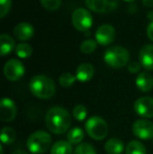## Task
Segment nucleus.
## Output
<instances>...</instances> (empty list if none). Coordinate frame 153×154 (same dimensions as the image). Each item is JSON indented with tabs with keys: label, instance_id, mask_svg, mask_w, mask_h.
<instances>
[{
	"label": "nucleus",
	"instance_id": "f257e3e1",
	"mask_svg": "<svg viewBox=\"0 0 153 154\" xmlns=\"http://www.w3.org/2000/svg\"><path fill=\"white\" fill-rule=\"evenodd\" d=\"M45 124L50 132L55 134H63L72 125V116L63 107L54 106L47 111Z\"/></svg>",
	"mask_w": 153,
	"mask_h": 154
},
{
	"label": "nucleus",
	"instance_id": "f03ea898",
	"mask_svg": "<svg viewBox=\"0 0 153 154\" xmlns=\"http://www.w3.org/2000/svg\"><path fill=\"white\" fill-rule=\"evenodd\" d=\"M29 90L39 99L47 100L56 93V85L50 78L44 75H37L31 79Z\"/></svg>",
	"mask_w": 153,
	"mask_h": 154
},
{
	"label": "nucleus",
	"instance_id": "7ed1b4c3",
	"mask_svg": "<svg viewBox=\"0 0 153 154\" xmlns=\"http://www.w3.org/2000/svg\"><path fill=\"white\" fill-rule=\"evenodd\" d=\"M51 145V137L45 131H36L29 136L26 142L27 149L33 154L45 153Z\"/></svg>",
	"mask_w": 153,
	"mask_h": 154
},
{
	"label": "nucleus",
	"instance_id": "20e7f679",
	"mask_svg": "<svg viewBox=\"0 0 153 154\" xmlns=\"http://www.w3.org/2000/svg\"><path fill=\"white\" fill-rule=\"evenodd\" d=\"M129 51L122 46L109 47L104 55V61L112 68H122L129 62Z\"/></svg>",
	"mask_w": 153,
	"mask_h": 154
},
{
	"label": "nucleus",
	"instance_id": "39448f33",
	"mask_svg": "<svg viewBox=\"0 0 153 154\" xmlns=\"http://www.w3.org/2000/svg\"><path fill=\"white\" fill-rule=\"evenodd\" d=\"M85 130L91 138L96 140H104L109 132L108 124L100 116H91L85 123Z\"/></svg>",
	"mask_w": 153,
	"mask_h": 154
},
{
	"label": "nucleus",
	"instance_id": "423d86ee",
	"mask_svg": "<svg viewBox=\"0 0 153 154\" xmlns=\"http://www.w3.org/2000/svg\"><path fill=\"white\" fill-rule=\"evenodd\" d=\"M72 22L79 32H88L92 25V17L87 10L80 8L72 13Z\"/></svg>",
	"mask_w": 153,
	"mask_h": 154
},
{
	"label": "nucleus",
	"instance_id": "0eeeda50",
	"mask_svg": "<svg viewBox=\"0 0 153 154\" xmlns=\"http://www.w3.org/2000/svg\"><path fill=\"white\" fill-rule=\"evenodd\" d=\"M24 66L19 60L17 59H11L5 63L3 68V72L5 78L8 81H18L19 79L23 77L24 75Z\"/></svg>",
	"mask_w": 153,
	"mask_h": 154
},
{
	"label": "nucleus",
	"instance_id": "6e6552de",
	"mask_svg": "<svg viewBox=\"0 0 153 154\" xmlns=\"http://www.w3.org/2000/svg\"><path fill=\"white\" fill-rule=\"evenodd\" d=\"M132 132L137 138L148 140L153 138V123L149 120H137L133 123Z\"/></svg>",
	"mask_w": 153,
	"mask_h": 154
},
{
	"label": "nucleus",
	"instance_id": "1a4fd4ad",
	"mask_svg": "<svg viewBox=\"0 0 153 154\" xmlns=\"http://www.w3.org/2000/svg\"><path fill=\"white\" fill-rule=\"evenodd\" d=\"M135 113L144 119L153 118V97H142L134 102L133 105Z\"/></svg>",
	"mask_w": 153,
	"mask_h": 154
},
{
	"label": "nucleus",
	"instance_id": "9d476101",
	"mask_svg": "<svg viewBox=\"0 0 153 154\" xmlns=\"http://www.w3.org/2000/svg\"><path fill=\"white\" fill-rule=\"evenodd\" d=\"M86 5L96 13H110L120 4V0H85Z\"/></svg>",
	"mask_w": 153,
	"mask_h": 154
},
{
	"label": "nucleus",
	"instance_id": "9b49d317",
	"mask_svg": "<svg viewBox=\"0 0 153 154\" xmlns=\"http://www.w3.org/2000/svg\"><path fill=\"white\" fill-rule=\"evenodd\" d=\"M17 116V107L14 101L3 97L0 102V118L2 122H13Z\"/></svg>",
	"mask_w": 153,
	"mask_h": 154
},
{
	"label": "nucleus",
	"instance_id": "f8f14e48",
	"mask_svg": "<svg viewBox=\"0 0 153 154\" xmlns=\"http://www.w3.org/2000/svg\"><path fill=\"white\" fill-rule=\"evenodd\" d=\"M115 38V27L110 24H103L96 32V41L101 45H109Z\"/></svg>",
	"mask_w": 153,
	"mask_h": 154
},
{
	"label": "nucleus",
	"instance_id": "ddd939ff",
	"mask_svg": "<svg viewBox=\"0 0 153 154\" xmlns=\"http://www.w3.org/2000/svg\"><path fill=\"white\" fill-rule=\"evenodd\" d=\"M35 34L33 25L27 22H20L15 26L14 35L18 40L20 41H26L29 40Z\"/></svg>",
	"mask_w": 153,
	"mask_h": 154
},
{
	"label": "nucleus",
	"instance_id": "4468645a",
	"mask_svg": "<svg viewBox=\"0 0 153 154\" xmlns=\"http://www.w3.org/2000/svg\"><path fill=\"white\" fill-rule=\"evenodd\" d=\"M139 62L147 70H153V45L146 44L139 51Z\"/></svg>",
	"mask_w": 153,
	"mask_h": 154
},
{
	"label": "nucleus",
	"instance_id": "2eb2a0df",
	"mask_svg": "<svg viewBox=\"0 0 153 154\" xmlns=\"http://www.w3.org/2000/svg\"><path fill=\"white\" fill-rule=\"evenodd\" d=\"M135 85L141 91L148 92L153 88V77L149 72H141L135 80Z\"/></svg>",
	"mask_w": 153,
	"mask_h": 154
},
{
	"label": "nucleus",
	"instance_id": "dca6fc26",
	"mask_svg": "<svg viewBox=\"0 0 153 154\" xmlns=\"http://www.w3.org/2000/svg\"><path fill=\"white\" fill-rule=\"evenodd\" d=\"M94 73V68L89 63H82L78 66L76 70L77 80L80 82H88L92 79Z\"/></svg>",
	"mask_w": 153,
	"mask_h": 154
},
{
	"label": "nucleus",
	"instance_id": "f3484780",
	"mask_svg": "<svg viewBox=\"0 0 153 154\" xmlns=\"http://www.w3.org/2000/svg\"><path fill=\"white\" fill-rule=\"evenodd\" d=\"M14 48H16V44H15V40L8 34H2L0 36V51H1V56H4L11 54Z\"/></svg>",
	"mask_w": 153,
	"mask_h": 154
},
{
	"label": "nucleus",
	"instance_id": "a211bd4d",
	"mask_svg": "<svg viewBox=\"0 0 153 154\" xmlns=\"http://www.w3.org/2000/svg\"><path fill=\"white\" fill-rule=\"evenodd\" d=\"M105 150L108 154H122L125 150L124 143L118 138H109L105 144Z\"/></svg>",
	"mask_w": 153,
	"mask_h": 154
},
{
	"label": "nucleus",
	"instance_id": "6ab92c4d",
	"mask_svg": "<svg viewBox=\"0 0 153 154\" xmlns=\"http://www.w3.org/2000/svg\"><path fill=\"white\" fill-rule=\"evenodd\" d=\"M50 154H74V150L68 140H59L51 146Z\"/></svg>",
	"mask_w": 153,
	"mask_h": 154
},
{
	"label": "nucleus",
	"instance_id": "aec40b11",
	"mask_svg": "<svg viewBox=\"0 0 153 154\" xmlns=\"http://www.w3.org/2000/svg\"><path fill=\"white\" fill-rule=\"evenodd\" d=\"M84 140V131L80 127H74L67 132V140L72 145L82 144Z\"/></svg>",
	"mask_w": 153,
	"mask_h": 154
},
{
	"label": "nucleus",
	"instance_id": "412c9836",
	"mask_svg": "<svg viewBox=\"0 0 153 154\" xmlns=\"http://www.w3.org/2000/svg\"><path fill=\"white\" fill-rule=\"evenodd\" d=\"M125 154H147L146 147L139 140H131L126 146Z\"/></svg>",
	"mask_w": 153,
	"mask_h": 154
},
{
	"label": "nucleus",
	"instance_id": "4be33fe9",
	"mask_svg": "<svg viewBox=\"0 0 153 154\" xmlns=\"http://www.w3.org/2000/svg\"><path fill=\"white\" fill-rule=\"evenodd\" d=\"M1 142L3 145H11L16 140V131L11 127H3L1 130Z\"/></svg>",
	"mask_w": 153,
	"mask_h": 154
},
{
	"label": "nucleus",
	"instance_id": "5701e85b",
	"mask_svg": "<svg viewBox=\"0 0 153 154\" xmlns=\"http://www.w3.org/2000/svg\"><path fill=\"white\" fill-rule=\"evenodd\" d=\"M15 51H16V55L18 56L21 59H26V58H29L33 54V48L29 44L27 43H19L18 45L15 48Z\"/></svg>",
	"mask_w": 153,
	"mask_h": 154
},
{
	"label": "nucleus",
	"instance_id": "b1692460",
	"mask_svg": "<svg viewBox=\"0 0 153 154\" xmlns=\"http://www.w3.org/2000/svg\"><path fill=\"white\" fill-rule=\"evenodd\" d=\"M74 154H96V151L94 147L89 143H82L76 147Z\"/></svg>",
	"mask_w": 153,
	"mask_h": 154
},
{
	"label": "nucleus",
	"instance_id": "393cba45",
	"mask_svg": "<svg viewBox=\"0 0 153 154\" xmlns=\"http://www.w3.org/2000/svg\"><path fill=\"white\" fill-rule=\"evenodd\" d=\"M76 80H77V77L72 75V73L64 72L60 75L59 83H60V85L63 86V87H70V86L76 82Z\"/></svg>",
	"mask_w": 153,
	"mask_h": 154
},
{
	"label": "nucleus",
	"instance_id": "a878e982",
	"mask_svg": "<svg viewBox=\"0 0 153 154\" xmlns=\"http://www.w3.org/2000/svg\"><path fill=\"white\" fill-rule=\"evenodd\" d=\"M72 116H74V118L76 119L77 121L82 122V121L85 120L86 116H87V109H86L85 106L81 105V104L76 105L74 107V110H72Z\"/></svg>",
	"mask_w": 153,
	"mask_h": 154
},
{
	"label": "nucleus",
	"instance_id": "bb28decb",
	"mask_svg": "<svg viewBox=\"0 0 153 154\" xmlns=\"http://www.w3.org/2000/svg\"><path fill=\"white\" fill-rule=\"evenodd\" d=\"M96 41L92 40V39H87V40L83 41L81 43V46H80V49L83 54H91L92 51H96Z\"/></svg>",
	"mask_w": 153,
	"mask_h": 154
},
{
	"label": "nucleus",
	"instance_id": "cd10ccee",
	"mask_svg": "<svg viewBox=\"0 0 153 154\" xmlns=\"http://www.w3.org/2000/svg\"><path fill=\"white\" fill-rule=\"evenodd\" d=\"M40 3L47 11H56L61 5V0H40Z\"/></svg>",
	"mask_w": 153,
	"mask_h": 154
},
{
	"label": "nucleus",
	"instance_id": "c85d7f7f",
	"mask_svg": "<svg viewBox=\"0 0 153 154\" xmlns=\"http://www.w3.org/2000/svg\"><path fill=\"white\" fill-rule=\"evenodd\" d=\"M12 1L11 0H0V18H4L10 12Z\"/></svg>",
	"mask_w": 153,
	"mask_h": 154
},
{
	"label": "nucleus",
	"instance_id": "c756f323",
	"mask_svg": "<svg viewBox=\"0 0 153 154\" xmlns=\"http://www.w3.org/2000/svg\"><path fill=\"white\" fill-rule=\"evenodd\" d=\"M141 63L139 62H131L130 64L128 65V70L130 73H136L139 71V69H141Z\"/></svg>",
	"mask_w": 153,
	"mask_h": 154
},
{
	"label": "nucleus",
	"instance_id": "7c9ffc66",
	"mask_svg": "<svg viewBox=\"0 0 153 154\" xmlns=\"http://www.w3.org/2000/svg\"><path fill=\"white\" fill-rule=\"evenodd\" d=\"M147 35L149 37V39L153 41V22H150L149 25L147 27Z\"/></svg>",
	"mask_w": 153,
	"mask_h": 154
},
{
	"label": "nucleus",
	"instance_id": "2f4dec72",
	"mask_svg": "<svg viewBox=\"0 0 153 154\" xmlns=\"http://www.w3.org/2000/svg\"><path fill=\"white\" fill-rule=\"evenodd\" d=\"M142 2L146 8H152L153 6V0H142Z\"/></svg>",
	"mask_w": 153,
	"mask_h": 154
},
{
	"label": "nucleus",
	"instance_id": "473e14b6",
	"mask_svg": "<svg viewBox=\"0 0 153 154\" xmlns=\"http://www.w3.org/2000/svg\"><path fill=\"white\" fill-rule=\"evenodd\" d=\"M12 154H27V153L23 150H16V151H14Z\"/></svg>",
	"mask_w": 153,
	"mask_h": 154
},
{
	"label": "nucleus",
	"instance_id": "72a5a7b5",
	"mask_svg": "<svg viewBox=\"0 0 153 154\" xmlns=\"http://www.w3.org/2000/svg\"><path fill=\"white\" fill-rule=\"evenodd\" d=\"M148 18L151 20V22H153V11H151V12L148 13Z\"/></svg>",
	"mask_w": 153,
	"mask_h": 154
},
{
	"label": "nucleus",
	"instance_id": "f704fd0d",
	"mask_svg": "<svg viewBox=\"0 0 153 154\" xmlns=\"http://www.w3.org/2000/svg\"><path fill=\"white\" fill-rule=\"evenodd\" d=\"M0 154H4L3 153V146H0Z\"/></svg>",
	"mask_w": 153,
	"mask_h": 154
},
{
	"label": "nucleus",
	"instance_id": "c9c22d12",
	"mask_svg": "<svg viewBox=\"0 0 153 154\" xmlns=\"http://www.w3.org/2000/svg\"><path fill=\"white\" fill-rule=\"evenodd\" d=\"M125 1H128V2H132V1H134V0H125Z\"/></svg>",
	"mask_w": 153,
	"mask_h": 154
}]
</instances>
